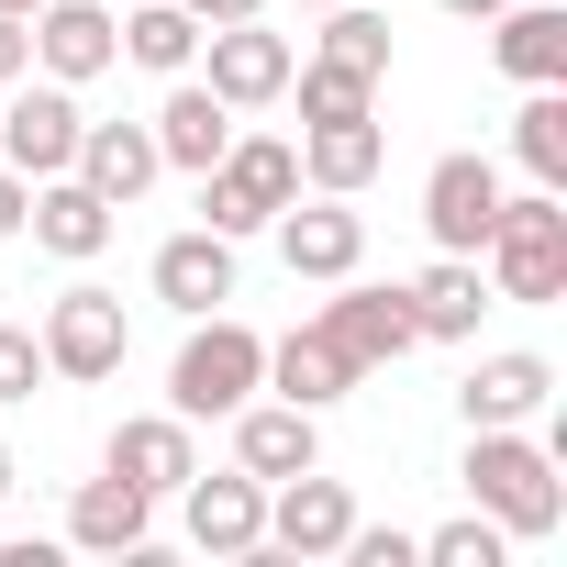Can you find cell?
I'll use <instances>...</instances> for the list:
<instances>
[{
  "mask_svg": "<svg viewBox=\"0 0 567 567\" xmlns=\"http://www.w3.org/2000/svg\"><path fill=\"white\" fill-rule=\"evenodd\" d=\"M467 501L512 534V545H534V534H556L567 523V478H556V445L545 434H523V423H467Z\"/></svg>",
  "mask_w": 567,
  "mask_h": 567,
  "instance_id": "obj_1",
  "label": "cell"
},
{
  "mask_svg": "<svg viewBox=\"0 0 567 567\" xmlns=\"http://www.w3.org/2000/svg\"><path fill=\"white\" fill-rule=\"evenodd\" d=\"M478 278H489V301H523V312H545V301H567V200L534 178L523 200L501 189V212H489V245H478Z\"/></svg>",
  "mask_w": 567,
  "mask_h": 567,
  "instance_id": "obj_2",
  "label": "cell"
},
{
  "mask_svg": "<svg viewBox=\"0 0 567 567\" xmlns=\"http://www.w3.org/2000/svg\"><path fill=\"white\" fill-rule=\"evenodd\" d=\"M256 390H267V334L234 323V312H200L189 346H178V368H167V412H178V423H223V412H245Z\"/></svg>",
  "mask_w": 567,
  "mask_h": 567,
  "instance_id": "obj_3",
  "label": "cell"
},
{
  "mask_svg": "<svg viewBox=\"0 0 567 567\" xmlns=\"http://www.w3.org/2000/svg\"><path fill=\"white\" fill-rule=\"evenodd\" d=\"M301 200V145H278V134H234L212 167H200V223L212 234H267L278 212Z\"/></svg>",
  "mask_w": 567,
  "mask_h": 567,
  "instance_id": "obj_4",
  "label": "cell"
},
{
  "mask_svg": "<svg viewBox=\"0 0 567 567\" xmlns=\"http://www.w3.org/2000/svg\"><path fill=\"white\" fill-rule=\"evenodd\" d=\"M34 346H45V379H68V390H101V379H123V357H134V323H123V301L112 290H56L45 301V323H34Z\"/></svg>",
  "mask_w": 567,
  "mask_h": 567,
  "instance_id": "obj_5",
  "label": "cell"
},
{
  "mask_svg": "<svg viewBox=\"0 0 567 567\" xmlns=\"http://www.w3.org/2000/svg\"><path fill=\"white\" fill-rule=\"evenodd\" d=\"M312 323L346 346V368H357V379H368V368H401V357L423 346V334H412V301H401V278H357V267L334 278V301H323Z\"/></svg>",
  "mask_w": 567,
  "mask_h": 567,
  "instance_id": "obj_6",
  "label": "cell"
},
{
  "mask_svg": "<svg viewBox=\"0 0 567 567\" xmlns=\"http://www.w3.org/2000/svg\"><path fill=\"white\" fill-rule=\"evenodd\" d=\"M200 56H212V101H234V112H267V101H290V68H301V45L290 34H267V12L256 23H212L200 34Z\"/></svg>",
  "mask_w": 567,
  "mask_h": 567,
  "instance_id": "obj_7",
  "label": "cell"
},
{
  "mask_svg": "<svg viewBox=\"0 0 567 567\" xmlns=\"http://www.w3.org/2000/svg\"><path fill=\"white\" fill-rule=\"evenodd\" d=\"M79 90L68 79H12V101H0V167H23V178H56L79 156Z\"/></svg>",
  "mask_w": 567,
  "mask_h": 567,
  "instance_id": "obj_8",
  "label": "cell"
},
{
  "mask_svg": "<svg viewBox=\"0 0 567 567\" xmlns=\"http://www.w3.org/2000/svg\"><path fill=\"white\" fill-rule=\"evenodd\" d=\"M178 523H189V545L200 556H256L267 545V478H245V467H189L178 478Z\"/></svg>",
  "mask_w": 567,
  "mask_h": 567,
  "instance_id": "obj_9",
  "label": "cell"
},
{
  "mask_svg": "<svg viewBox=\"0 0 567 567\" xmlns=\"http://www.w3.org/2000/svg\"><path fill=\"white\" fill-rule=\"evenodd\" d=\"M101 68H123V12H112V0H45V12H34V79L90 90Z\"/></svg>",
  "mask_w": 567,
  "mask_h": 567,
  "instance_id": "obj_10",
  "label": "cell"
},
{
  "mask_svg": "<svg viewBox=\"0 0 567 567\" xmlns=\"http://www.w3.org/2000/svg\"><path fill=\"white\" fill-rule=\"evenodd\" d=\"M489 212H501V167L489 156H434V178H423V234H434V256H478L489 245Z\"/></svg>",
  "mask_w": 567,
  "mask_h": 567,
  "instance_id": "obj_11",
  "label": "cell"
},
{
  "mask_svg": "<svg viewBox=\"0 0 567 567\" xmlns=\"http://www.w3.org/2000/svg\"><path fill=\"white\" fill-rule=\"evenodd\" d=\"M346 534H357V489H346V478H323V467L267 478V545H278V556H334Z\"/></svg>",
  "mask_w": 567,
  "mask_h": 567,
  "instance_id": "obj_12",
  "label": "cell"
},
{
  "mask_svg": "<svg viewBox=\"0 0 567 567\" xmlns=\"http://www.w3.org/2000/svg\"><path fill=\"white\" fill-rule=\"evenodd\" d=\"M234 423V467L245 478H301V467H323V412H301V401H245V412H223Z\"/></svg>",
  "mask_w": 567,
  "mask_h": 567,
  "instance_id": "obj_13",
  "label": "cell"
},
{
  "mask_svg": "<svg viewBox=\"0 0 567 567\" xmlns=\"http://www.w3.org/2000/svg\"><path fill=\"white\" fill-rule=\"evenodd\" d=\"M156 301L178 312V323H200V312H223L234 301V234H212V223H189V234H167L156 245Z\"/></svg>",
  "mask_w": 567,
  "mask_h": 567,
  "instance_id": "obj_14",
  "label": "cell"
},
{
  "mask_svg": "<svg viewBox=\"0 0 567 567\" xmlns=\"http://www.w3.org/2000/svg\"><path fill=\"white\" fill-rule=\"evenodd\" d=\"M278 256H290V278H323V290H334L346 267H368V223H357L334 189H312V200L278 212Z\"/></svg>",
  "mask_w": 567,
  "mask_h": 567,
  "instance_id": "obj_15",
  "label": "cell"
},
{
  "mask_svg": "<svg viewBox=\"0 0 567 567\" xmlns=\"http://www.w3.org/2000/svg\"><path fill=\"white\" fill-rule=\"evenodd\" d=\"M112 223H123V212H112V200H101V189H90L79 167H56V178H34V212H23V234H34L45 256H68V267H90V256L112 245Z\"/></svg>",
  "mask_w": 567,
  "mask_h": 567,
  "instance_id": "obj_16",
  "label": "cell"
},
{
  "mask_svg": "<svg viewBox=\"0 0 567 567\" xmlns=\"http://www.w3.org/2000/svg\"><path fill=\"white\" fill-rule=\"evenodd\" d=\"M101 467H123L145 501H178V478L200 467V434H189L178 412H123V423H112V445H101Z\"/></svg>",
  "mask_w": 567,
  "mask_h": 567,
  "instance_id": "obj_17",
  "label": "cell"
},
{
  "mask_svg": "<svg viewBox=\"0 0 567 567\" xmlns=\"http://www.w3.org/2000/svg\"><path fill=\"white\" fill-rule=\"evenodd\" d=\"M556 401V368L534 357V346H501V357H478L467 379H456V412L467 423H534Z\"/></svg>",
  "mask_w": 567,
  "mask_h": 567,
  "instance_id": "obj_18",
  "label": "cell"
},
{
  "mask_svg": "<svg viewBox=\"0 0 567 567\" xmlns=\"http://www.w3.org/2000/svg\"><path fill=\"white\" fill-rule=\"evenodd\" d=\"M145 534H156V501H145L123 467H101V478L68 489V545H90V556H134Z\"/></svg>",
  "mask_w": 567,
  "mask_h": 567,
  "instance_id": "obj_19",
  "label": "cell"
},
{
  "mask_svg": "<svg viewBox=\"0 0 567 567\" xmlns=\"http://www.w3.org/2000/svg\"><path fill=\"white\" fill-rule=\"evenodd\" d=\"M401 301H412V334L423 346H467L478 312H489V278H478V256H434L423 278H401Z\"/></svg>",
  "mask_w": 567,
  "mask_h": 567,
  "instance_id": "obj_20",
  "label": "cell"
},
{
  "mask_svg": "<svg viewBox=\"0 0 567 567\" xmlns=\"http://www.w3.org/2000/svg\"><path fill=\"white\" fill-rule=\"evenodd\" d=\"M489 56H501V79L556 90L567 79V12H556V0H501V12H489Z\"/></svg>",
  "mask_w": 567,
  "mask_h": 567,
  "instance_id": "obj_21",
  "label": "cell"
},
{
  "mask_svg": "<svg viewBox=\"0 0 567 567\" xmlns=\"http://www.w3.org/2000/svg\"><path fill=\"white\" fill-rule=\"evenodd\" d=\"M145 134H156V167H189V178H200V167L234 145V101H212L200 79H167V101H156Z\"/></svg>",
  "mask_w": 567,
  "mask_h": 567,
  "instance_id": "obj_22",
  "label": "cell"
},
{
  "mask_svg": "<svg viewBox=\"0 0 567 567\" xmlns=\"http://www.w3.org/2000/svg\"><path fill=\"white\" fill-rule=\"evenodd\" d=\"M68 167H79L112 212H134V200L156 189V134H145V123H79V156H68Z\"/></svg>",
  "mask_w": 567,
  "mask_h": 567,
  "instance_id": "obj_23",
  "label": "cell"
},
{
  "mask_svg": "<svg viewBox=\"0 0 567 567\" xmlns=\"http://www.w3.org/2000/svg\"><path fill=\"white\" fill-rule=\"evenodd\" d=\"M267 390H278V401H301V412H334V401L357 390V368H346V346H334L323 323H301V334H278V346H267Z\"/></svg>",
  "mask_w": 567,
  "mask_h": 567,
  "instance_id": "obj_24",
  "label": "cell"
},
{
  "mask_svg": "<svg viewBox=\"0 0 567 567\" xmlns=\"http://www.w3.org/2000/svg\"><path fill=\"white\" fill-rule=\"evenodd\" d=\"M379 167H390L379 112H357V123H312V134H301V178H312V189H334V200H357Z\"/></svg>",
  "mask_w": 567,
  "mask_h": 567,
  "instance_id": "obj_25",
  "label": "cell"
},
{
  "mask_svg": "<svg viewBox=\"0 0 567 567\" xmlns=\"http://www.w3.org/2000/svg\"><path fill=\"white\" fill-rule=\"evenodd\" d=\"M123 56L156 68V79H189L200 68V23L178 12V0H134V12H123Z\"/></svg>",
  "mask_w": 567,
  "mask_h": 567,
  "instance_id": "obj_26",
  "label": "cell"
},
{
  "mask_svg": "<svg viewBox=\"0 0 567 567\" xmlns=\"http://www.w3.org/2000/svg\"><path fill=\"white\" fill-rule=\"evenodd\" d=\"M512 156H523V178L567 189V79H556V90H523V112H512Z\"/></svg>",
  "mask_w": 567,
  "mask_h": 567,
  "instance_id": "obj_27",
  "label": "cell"
},
{
  "mask_svg": "<svg viewBox=\"0 0 567 567\" xmlns=\"http://www.w3.org/2000/svg\"><path fill=\"white\" fill-rule=\"evenodd\" d=\"M312 56H323V68H357V79H390V12H357V0H334Z\"/></svg>",
  "mask_w": 567,
  "mask_h": 567,
  "instance_id": "obj_28",
  "label": "cell"
},
{
  "mask_svg": "<svg viewBox=\"0 0 567 567\" xmlns=\"http://www.w3.org/2000/svg\"><path fill=\"white\" fill-rule=\"evenodd\" d=\"M290 90H301V123H357V112H379V79H357V68H290Z\"/></svg>",
  "mask_w": 567,
  "mask_h": 567,
  "instance_id": "obj_29",
  "label": "cell"
},
{
  "mask_svg": "<svg viewBox=\"0 0 567 567\" xmlns=\"http://www.w3.org/2000/svg\"><path fill=\"white\" fill-rule=\"evenodd\" d=\"M501 545H512V534H501L489 512H456V523L423 534V567H501Z\"/></svg>",
  "mask_w": 567,
  "mask_h": 567,
  "instance_id": "obj_30",
  "label": "cell"
},
{
  "mask_svg": "<svg viewBox=\"0 0 567 567\" xmlns=\"http://www.w3.org/2000/svg\"><path fill=\"white\" fill-rule=\"evenodd\" d=\"M334 556H346V567H423V534H401V523H357Z\"/></svg>",
  "mask_w": 567,
  "mask_h": 567,
  "instance_id": "obj_31",
  "label": "cell"
},
{
  "mask_svg": "<svg viewBox=\"0 0 567 567\" xmlns=\"http://www.w3.org/2000/svg\"><path fill=\"white\" fill-rule=\"evenodd\" d=\"M45 390V346H34V323H0V401H34Z\"/></svg>",
  "mask_w": 567,
  "mask_h": 567,
  "instance_id": "obj_32",
  "label": "cell"
},
{
  "mask_svg": "<svg viewBox=\"0 0 567 567\" xmlns=\"http://www.w3.org/2000/svg\"><path fill=\"white\" fill-rule=\"evenodd\" d=\"M12 79H34V23L0 12V90H12Z\"/></svg>",
  "mask_w": 567,
  "mask_h": 567,
  "instance_id": "obj_33",
  "label": "cell"
},
{
  "mask_svg": "<svg viewBox=\"0 0 567 567\" xmlns=\"http://www.w3.org/2000/svg\"><path fill=\"white\" fill-rule=\"evenodd\" d=\"M23 212H34V178H23V167H0V245L23 234Z\"/></svg>",
  "mask_w": 567,
  "mask_h": 567,
  "instance_id": "obj_34",
  "label": "cell"
},
{
  "mask_svg": "<svg viewBox=\"0 0 567 567\" xmlns=\"http://www.w3.org/2000/svg\"><path fill=\"white\" fill-rule=\"evenodd\" d=\"M178 12H189V23L212 34V23H256V12H267V0H178Z\"/></svg>",
  "mask_w": 567,
  "mask_h": 567,
  "instance_id": "obj_35",
  "label": "cell"
},
{
  "mask_svg": "<svg viewBox=\"0 0 567 567\" xmlns=\"http://www.w3.org/2000/svg\"><path fill=\"white\" fill-rule=\"evenodd\" d=\"M445 12H456V23H489V12H501V0H445Z\"/></svg>",
  "mask_w": 567,
  "mask_h": 567,
  "instance_id": "obj_36",
  "label": "cell"
},
{
  "mask_svg": "<svg viewBox=\"0 0 567 567\" xmlns=\"http://www.w3.org/2000/svg\"><path fill=\"white\" fill-rule=\"evenodd\" d=\"M12 478H23V467H12V445H0V501H12Z\"/></svg>",
  "mask_w": 567,
  "mask_h": 567,
  "instance_id": "obj_37",
  "label": "cell"
},
{
  "mask_svg": "<svg viewBox=\"0 0 567 567\" xmlns=\"http://www.w3.org/2000/svg\"><path fill=\"white\" fill-rule=\"evenodd\" d=\"M0 12H23V23H34V12H45V0H0Z\"/></svg>",
  "mask_w": 567,
  "mask_h": 567,
  "instance_id": "obj_38",
  "label": "cell"
},
{
  "mask_svg": "<svg viewBox=\"0 0 567 567\" xmlns=\"http://www.w3.org/2000/svg\"><path fill=\"white\" fill-rule=\"evenodd\" d=\"M290 12H334V0H290Z\"/></svg>",
  "mask_w": 567,
  "mask_h": 567,
  "instance_id": "obj_39",
  "label": "cell"
}]
</instances>
